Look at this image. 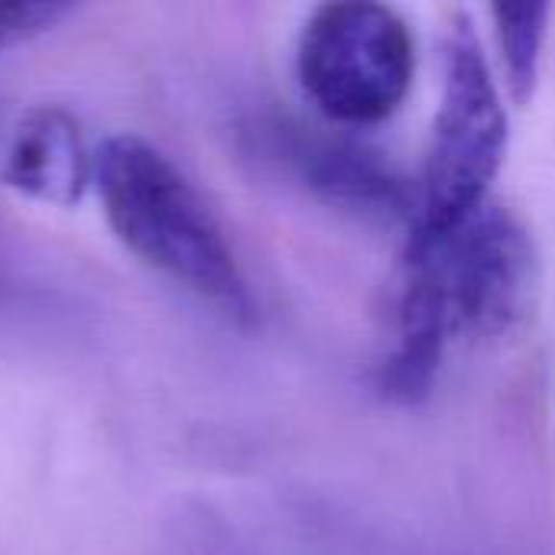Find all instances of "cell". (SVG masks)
<instances>
[{
	"label": "cell",
	"mask_w": 555,
	"mask_h": 555,
	"mask_svg": "<svg viewBox=\"0 0 555 555\" xmlns=\"http://www.w3.org/2000/svg\"><path fill=\"white\" fill-rule=\"evenodd\" d=\"M537 293V244L498 202L439 234L406 237L393 341L380 364L384 393L403 403L426 397L459 341L514 332Z\"/></svg>",
	"instance_id": "1"
},
{
	"label": "cell",
	"mask_w": 555,
	"mask_h": 555,
	"mask_svg": "<svg viewBox=\"0 0 555 555\" xmlns=\"http://www.w3.org/2000/svg\"><path fill=\"white\" fill-rule=\"evenodd\" d=\"M94 185L117 241L150 270L234 325L257 322L250 280L179 166L140 137H114L94 159Z\"/></svg>",
	"instance_id": "2"
},
{
	"label": "cell",
	"mask_w": 555,
	"mask_h": 555,
	"mask_svg": "<svg viewBox=\"0 0 555 555\" xmlns=\"http://www.w3.org/2000/svg\"><path fill=\"white\" fill-rule=\"evenodd\" d=\"M507 153L504 91L468 20H455L446 46L442 98L433 120L410 237L439 234L485 202Z\"/></svg>",
	"instance_id": "3"
},
{
	"label": "cell",
	"mask_w": 555,
	"mask_h": 555,
	"mask_svg": "<svg viewBox=\"0 0 555 555\" xmlns=\"http://www.w3.org/2000/svg\"><path fill=\"white\" fill-rule=\"evenodd\" d=\"M296 72L325 117L367 127L387 120L406 101L416 78V42L393 7L338 0L306 20Z\"/></svg>",
	"instance_id": "4"
},
{
	"label": "cell",
	"mask_w": 555,
	"mask_h": 555,
	"mask_svg": "<svg viewBox=\"0 0 555 555\" xmlns=\"http://www.w3.org/2000/svg\"><path fill=\"white\" fill-rule=\"evenodd\" d=\"M263 137L270 156L315 195L367 215L413 218L416 189H410L380 153L302 124H270L263 127Z\"/></svg>",
	"instance_id": "5"
},
{
	"label": "cell",
	"mask_w": 555,
	"mask_h": 555,
	"mask_svg": "<svg viewBox=\"0 0 555 555\" xmlns=\"http://www.w3.org/2000/svg\"><path fill=\"white\" fill-rule=\"evenodd\" d=\"M3 179L42 205H75L94 179L78 120L62 107L29 111L10 137Z\"/></svg>",
	"instance_id": "6"
},
{
	"label": "cell",
	"mask_w": 555,
	"mask_h": 555,
	"mask_svg": "<svg viewBox=\"0 0 555 555\" xmlns=\"http://www.w3.org/2000/svg\"><path fill=\"white\" fill-rule=\"evenodd\" d=\"M491 20H494V36H498L507 81L517 98H527L543 65V49L550 36V7L546 3H494Z\"/></svg>",
	"instance_id": "7"
},
{
	"label": "cell",
	"mask_w": 555,
	"mask_h": 555,
	"mask_svg": "<svg viewBox=\"0 0 555 555\" xmlns=\"http://www.w3.org/2000/svg\"><path fill=\"white\" fill-rule=\"evenodd\" d=\"M65 13L68 7L52 0H0V52L52 29Z\"/></svg>",
	"instance_id": "8"
}]
</instances>
